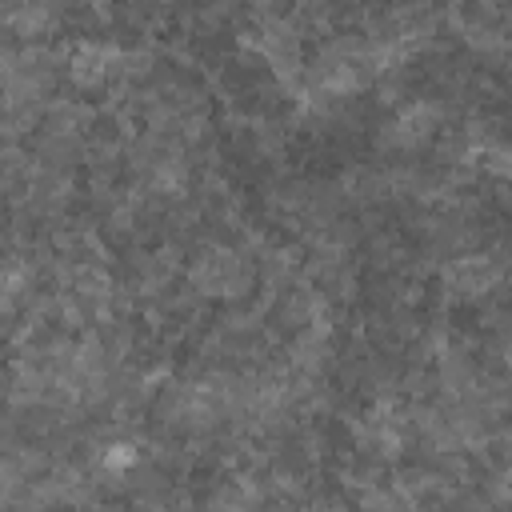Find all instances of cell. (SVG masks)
Masks as SVG:
<instances>
[{"label":"cell","mask_w":512,"mask_h":512,"mask_svg":"<svg viewBox=\"0 0 512 512\" xmlns=\"http://www.w3.org/2000/svg\"><path fill=\"white\" fill-rule=\"evenodd\" d=\"M192 276H196L200 292L228 296V292H240V284H244V264H240V256H232V252H208V256L196 264Z\"/></svg>","instance_id":"6da1fadb"},{"label":"cell","mask_w":512,"mask_h":512,"mask_svg":"<svg viewBox=\"0 0 512 512\" xmlns=\"http://www.w3.org/2000/svg\"><path fill=\"white\" fill-rule=\"evenodd\" d=\"M448 276H452V284H456V292H464V296H476V292H488V284L496 280V272H492V264H488V260H476V256H464V260H456Z\"/></svg>","instance_id":"7a4b0ae2"},{"label":"cell","mask_w":512,"mask_h":512,"mask_svg":"<svg viewBox=\"0 0 512 512\" xmlns=\"http://www.w3.org/2000/svg\"><path fill=\"white\" fill-rule=\"evenodd\" d=\"M68 72H72L76 84H96V80H104V72H108V52H100V48H80V52L72 56Z\"/></svg>","instance_id":"3957f363"}]
</instances>
